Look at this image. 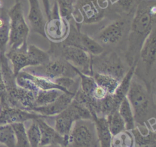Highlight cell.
Segmentation results:
<instances>
[{
    "mask_svg": "<svg viewBox=\"0 0 156 147\" xmlns=\"http://www.w3.org/2000/svg\"><path fill=\"white\" fill-rule=\"evenodd\" d=\"M111 147H134V139L130 131L124 130L112 135Z\"/></svg>",
    "mask_w": 156,
    "mask_h": 147,
    "instance_id": "83f0119b",
    "label": "cell"
},
{
    "mask_svg": "<svg viewBox=\"0 0 156 147\" xmlns=\"http://www.w3.org/2000/svg\"><path fill=\"white\" fill-rule=\"evenodd\" d=\"M58 89L39 91L35 96V107L44 106L54 101L62 94Z\"/></svg>",
    "mask_w": 156,
    "mask_h": 147,
    "instance_id": "4316f807",
    "label": "cell"
},
{
    "mask_svg": "<svg viewBox=\"0 0 156 147\" xmlns=\"http://www.w3.org/2000/svg\"><path fill=\"white\" fill-rule=\"evenodd\" d=\"M91 60L93 72L110 75L121 81L127 72L121 58L113 50L104 51L96 56L91 55Z\"/></svg>",
    "mask_w": 156,
    "mask_h": 147,
    "instance_id": "8992f818",
    "label": "cell"
},
{
    "mask_svg": "<svg viewBox=\"0 0 156 147\" xmlns=\"http://www.w3.org/2000/svg\"><path fill=\"white\" fill-rule=\"evenodd\" d=\"M92 120H79L74 122L68 135V146L93 147L97 137Z\"/></svg>",
    "mask_w": 156,
    "mask_h": 147,
    "instance_id": "ba28073f",
    "label": "cell"
},
{
    "mask_svg": "<svg viewBox=\"0 0 156 147\" xmlns=\"http://www.w3.org/2000/svg\"><path fill=\"white\" fill-rule=\"evenodd\" d=\"M92 76L97 85L102 87L108 94H113L115 92L120 81L110 75L97 72H93Z\"/></svg>",
    "mask_w": 156,
    "mask_h": 147,
    "instance_id": "d4e9b609",
    "label": "cell"
},
{
    "mask_svg": "<svg viewBox=\"0 0 156 147\" xmlns=\"http://www.w3.org/2000/svg\"><path fill=\"white\" fill-rule=\"evenodd\" d=\"M27 44L15 48L9 49L5 53L11 64L13 74L16 77L24 69L30 67V64L27 54Z\"/></svg>",
    "mask_w": 156,
    "mask_h": 147,
    "instance_id": "ac0fdd59",
    "label": "cell"
},
{
    "mask_svg": "<svg viewBox=\"0 0 156 147\" xmlns=\"http://www.w3.org/2000/svg\"><path fill=\"white\" fill-rule=\"evenodd\" d=\"M155 0H140L132 21L126 58L130 66L138 63L142 46L155 27Z\"/></svg>",
    "mask_w": 156,
    "mask_h": 147,
    "instance_id": "6da1fadb",
    "label": "cell"
},
{
    "mask_svg": "<svg viewBox=\"0 0 156 147\" xmlns=\"http://www.w3.org/2000/svg\"><path fill=\"white\" fill-rule=\"evenodd\" d=\"M80 80L79 88L86 94L91 97L93 91L97 86L95 80L92 75L82 73L78 69L74 67Z\"/></svg>",
    "mask_w": 156,
    "mask_h": 147,
    "instance_id": "f1b7e54d",
    "label": "cell"
},
{
    "mask_svg": "<svg viewBox=\"0 0 156 147\" xmlns=\"http://www.w3.org/2000/svg\"><path fill=\"white\" fill-rule=\"evenodd\" d=\"M136 64L137 63H134L130 66L129 70H127L126 74L119 81V85L116 91L113 94L115 97L120 102H121L122 100L127 96L131 81L135 75Z\"/></svg>",
    "mask_w": 156,
    "mask_h": 147,
    "instance_id": "603a6c76",
    "label": "cell"
},
{
    "mask_svg": "<svg viewBox=\"0 0 156 147\" xmlns=\"http://www.w3.org/2000/svg\"><path fill=\"white\" fill-rule=\"evenodd\" d=\"M109 130L112 135L126 130L125 123L118 111L106 117Z\"/></svg>",
    "mask_w": 156,
    "mask_h": 147,
    "instance_id": "4dcf8cb0",
    "label": "cell"
},
{
    "mask_svg": "<svg viewBox=\"0 0 156 147\" xmlns=\"http://www.w3.org/2000/svg\"><path fill=\"white\" fill-rule=\"evenodd\" d=\"M29 72L52 80L62 77L75 78L77 76L74 66L62 58L51 59L44 65L35 66V69Z\"/></svg>",
    "mask_w": 156,
    "mask_h": 147,
    "instance_id": "9c48e42d",
    "label": "cell"
},
{
    "mask_svg": "<svg viewBox=\"0 0 156 147\" xmlns=\"http://www.w3.org/2000/svg\"><path fill=\"white\" fill-rule=\"evenodd\" d=\"M43 118L36 119L41 133L40 147H44L51 145H58L63 147H67L68 146V137L60 134Z\"/></svg>",
    "mask_w": 156,
    "mask_h": 147,
    "instance_id": "2e32d148",
    "label": "cell"
},
{
    "mask_svg": "<svg viewBox=\"0 0 156 147\" xmlns=\"http://www.w3.org/2000/svg\"><path fill=\"white\" fill-rule=\"evenodd\" d=\"M29 10L27 19L33 32L37 33L45 38L44 25L43 17L40 2L38 0H28Z\"/></svg>",
    "mask_w": 156,
    "mask_h": 147,
    "instance_id": "d6986e66",
    "label": "cell"
},
{
    "mask_svg": "<svg viewBox=\"0 0 156 147\" xmlns=\"http://www.w3.org/2000/svg\"><path fill=\"white\" fill-rule=\"evenodd\" d=\"M108 6L107 0H73V19L79 29L82 24H94L102 20Z\"/></svg>",
    "mask_w": 156,
    "mask_h": 147,
    "instance_id": "3957f363",
    "label": "cell"
},
{
    "mask_svg": "<svg viewBox=\"0 0 156 147\" xmlns=\"http://www.w3.org/2000/svg\"><path fill=\"white\" fill-rule=\"evenodd\" d=\"M45 117L32 111H29L10 106H1L0 111V125H12L24 123L29 120H36Z\"/></svg>",
    "mask_w": 156,
    "mask_h": 147,
    "instance_id": "7c38bea8",
    "label": "cell"
},
{
    "mask_svg": "<svg viewBox=\"0 0 156 147\" xmlns=\"http://www.w3.org/2000/svg\"><path fill=\"white\" fill-rule=\"evenodd\" d=\"M0 147H6L5 146H4V145H2V144H1L0 143Z\"/></svg>",
    "mask_w": 156,
    "mask_h": 147,
    "instance_id": "ab89813d",
    "label": "cell"
},
{
    "mask_svg": "<svg viewBox=\"0 0 156 147\" xmlns=\"http://www.w3.org/2000/svg\"><path fill=\"white\" fill-rule=\"evenodd\" d=\"M10 21L8 10L2 8L0 11V53L5 52L9 39Z\"/></svg>",
    "mask_w": 156,
    "mask_h": 147,
    "instance_id": "cb8c5ba5",
    "label": "cell"
},
{
    "mask_svg": "<svg viewBox=\"0 0 156 147\" xmlns=\"http://www.w3.org/2000/svg\"><path fill=\"white\" fill-rule=\"evenodd\" d=\"M1 101H0V111H1Z\"/></svg>",
    "mask_w": 156,
    "mask_h": 147,
    "instance_id": "b9f144b4",
    "label": "cell"
},
{
    "mask_svg": "<svg viewBox=\"0 0 156 147\" xmlns=\"http://www.w3.org/2000/svg\"><path fill=\"white\" fill-rule=\"evenodd\" d=\"M42 2L43 4V5H44L45 13L48 19H49V18H50L51 14V9L50 7L49 0H42Z\"/></svg>",
    "mask_w": 156,
    "mask_h": 147,
    "instance_id": "74e56055",
    "label": "cell"
},
{
    "mask_svg": "<svg viewBox=\"0 0 156 147\" xmlns=\"http://www.w3.org/2000/svg\"><path fill=\"white\" fill-rule=\"evenodd\" d=\"M60 17L68 22L73 19V0H55Z\"/></svg>",
    "mask_w": 156,
    "mask_h": 147,
    "instance_id": "e575fe53",
    "label": "cell"
},
{
    "mask_svg": "<svg viewBox=\"0 0 156 147\" xmlns=\"http://www.w3.org/2000/svg\"><path fill=\"white\" fill-rule=\"evenodd\" d=\"M15 135V147H30L24 123L12 125Z\"/></svg>",
    "mask_w": 156,
    "mask_h": 147,
    "instance_id": "1f68e13d",
    "label": "cell"
},
{
    "mask_svg": "<svg viewBox=\"0 0 156 147\" xmlns=\"http://www.w3.org/2000/svg\"><path fill=\"white\" fill-rule=\"evenodd\" d=\"M27 136L30 147H40L41 133L36 120H33L31 125L26 129Z\"/></svg>",
    "mask_w": 156,
    "mask_h": 147,
    "instance_id": "836d02e7",
    "label": "cell"
},
{
    "mask_svg": "<svg viewBox=\"0 0 156 147\" xmlns=\"http://www.w3.org/2000/svg\"><path fill=\"white\" fill-rule=\"evenodd\" d=\"M62 43L79 47L93 56L98 55L104 51L101 44L88 35L82 33L80 29L73 25H70L69 34Z\"/></svg>",
    "mask_w": 156,
    "mask_h": 147,
    "instance_id": "8fae6325",
    "label": "cell"
},
{
    "mask_svg": "<svg viewBox=\"0 0 156 147\" xmlns=\"http://www.w3.org/2000/svg\"><path fill=\"white\" fill-rule=\"evenodd\" d=\"M79 120H92L90 111L74 98L69 106L55 116L54 129L62 135L68 137L73 124Z\"/></svg>",
    "mask_w": 156,
    "mask_h": 147,
    "instance_id": "5b68a950",
    "label": "cell"
},
{
    "mask_svg": "<svg viewBox=\"0 0 156 147\" xmlns=\"http://www.w3.org/2000/svg\"><path fill=\"white\" fill-rule=\"evenodd\" d=\"M107 94V92L102 87L97 85L93 91L91 97L96 100H99L104 98Z\"/></svg>",
    "mask_w": 156,
    "mask_h": 147,
    "instance_id": "8d00e7d4",
    "label": "cell"
},
{
    "mask_svg": "<svg viewBox=\"0 0 156 147\" xmlns=\"http://www.w3.org/2000/svg\"><path fill=\"white\" fill-rule=\"evenodd\" d=\"M44 147H63V146L58 145H49V146H44Z\"/></svg>",
    "mask_w": 156,
    "mask_h": 147,
    "instance_id": "f35d334b",
    "label": "cell"
},
{
    "mask_svg": "<svg viewBox=\"0 0 156 147\" xmlns=\"http://www.w3.org/2000/svg\"><path fill=\"white\" fill-rule=\"evenodd\" d=\"M27 54L30 67L42 66L51 60L49 53L33 44L27 45Z\"/></svg>",
    "mask_w": 156,
    "mask_h": 147,
    "instance_id": "7402d4cb",
    "label": "cell"
},
{
    "mask_svg": "<svg viewBox=\"0 0 156 147\" xmlns=\"http://www.w3.org/2000/svg\"><path fill=\"white\" fill-rule=\"evenodd\" d=\"M7 105L31 111L35 107V94L26 89L18 86L7 91Z\"/></svg>",
    "mask_w": 156,
    "mask_h": 147,
    "instance_id": "4fadbf2b",
    "label": "cell"
},
{
    "mask_svg": "<svg viewBox=\"0 0 156 147\" xmlns=\"http://www.w3.org/2000/svg\"><path fill=\"white\" fill-rule=\"evenodd\" d=\"M8 15L10 21L9 49H15L27 44L30 30L24 18L21 2L15 3L8 10Z\"/></svg>",
    "mask_w": 156,
    "mask_h": 147,
    "instance_id": "277c9868",
    "label": "cell"
},
{
    "mask_svg": "<svg viewBox=\"0 0 156 147\" xmlns=\"http://www.w3.org/2000/svg\"><path fill=\"white\" fill-rule=\"evenodd\" d=\"M74 95L63 92L51 104L40 107H34L31 111L40 114L45 117L56 116L64 111L71 103Z\"/></svg>",
    "mask_w": 156,
    "mask_h": 147,
    "instance_id": "e0dca14e",
    "label": "cell"
},
{
    "mask_svg": "<svg viewBox=\"0 0 156 147\" xmlns=\"http://www.w3.org/2000/svg\"><path fill=\"white\" fill-rule=\"evenodd\" d=\"M1 9H0V11H1Z\"/></svg>",
    "mask_w": 156,
    "mask_h": 147,
    "instance_id": "7bdbcfd3",
    "label": "cell"
},
{
    "mask_svg": "<svg viewBox=\"0 0 156 147\" xmlns=\"http://www.w3.org/2000/svg\"><path fill=\"white\" fill-rule=\"evenodd\" d=\"M15 3H16V2H19L20 0H15Z\"/></svg>",
    "mask_w": 156,
    "mask_h": 147,
    "instance_id": "60d3db41",
    "label": "cell"
},
{
    "mask_svg": "<svg viewBox=\"0 0 156 147\" xmlns=\"http://www.w3.org/2000/svg\"><path fill=\"white\" fill-rule=\"evenodd\" d=\"M94 122L96 136L101 147H111L112 135L109 130L106 117L94 115L92 117Z\"/></svg>",
    "mask_w": 156,
    "mask_h": 147,
    "instance_id": "ffe728a7",
    "label": "cell"
},
{
    "mask_svg": "<svg viewBox=\"0 0 156 147\" xmlns=\"http://www.w3.org/2000/svg\"><path fill=\"white\" fill-rule=\"evenodd\" d=\"M69 29V22L60 16L57 5L55 2L54 7L51 9V17L45 22V38L49 39L52 43H61L68 36Z\"/></svg>",
    "mask_w": 156,
    "mask_h": 147,
    "instance_id": "30bf717a",
    "label": "cell"
},
{
    "mask_svg": "<svg viewBox=\"0 0 156 147\" xmlns=\"http://www.w3.org/2000/svg\"><path fill=\"white\" fill-rule=\"evenodd\" d=\"M126 97L132 109L135 123L146 127V123L154 110V103L150 91L133 76Z\"/></svg>",
    "mask_w": 156,
    "mask_h": 147,
    "instance_id": "7a4b0ae2",
    "label": "cell"
},
{
    "mask_svg": "<svg viewBox=\"0 0 156 147\" xmlns=\"http://www.w3.org/2000/svg\"><path fill=\"white\" fill-rule=\"evenodd\" d=\"M52 53L59 52L61 58L65 60L82 73L92 75L91 55L82 49L63 43H52Z\"/></svg>",
    "mask_w": 156,
    "mask_h": 147,
    "instance_id": "52a82bcc",
    "label": "cell"
},
{
    "mask_svg": "<svg viewBox=\"0 0 156 147\" xmlns=\"http://www.w3.org/2000/svg\"><path fill=\"white\" fill-rule=\"evenodd\" d=\"M134 139V147H156L155 131L147 128V131H141L140 128L135 126L130 130Z\"/></svg>",
    "mask_w": 156,
    "mask_h": 147,
    "instance_id": "44dd1931",
    "label": "cell"
},
{
    "mask_svg": "<svg viewBox=\"0 0 156 147\" xmlns=\"http://www.w3.org/2000/svg\"><path fill=\"white\" fill-rule=\"evenodd\" d=\"M57 84L64 89L68 94L75 95L80 87L79 81L74 78L68 77H62L53 80Z\"/></svg>",
    "mask_w": 156,
    "mask_h": 147,
    "instance_id": "d6a6232c",
    "label": "cell"
},
{
    "mask_svg": "<svg viewBox=\"0 0 156 147\" xmlns=\"http://www.w3.org/2000/svg\"><path fill=\"white\" fill-rule=\"evenodd\" d=\"M126 22L123 19H118L107 26L98 35L100 44L112 45L118 43L123 37Z\"/></svg>",
    "mask_w": 156,
    "mask_h": 147,
    "instance_id": "9a60e30c",
    "label": "cell"
},
{
    "mask_svg": "<svg viewBox=\"0 0 156 147\" xmlns=\"http://www.w3.org/2000/svg\"><path fill=\"white\" fill-rule=\"evenodd\" d=\"M156 53L155 27L144 42L140 52L138 61L143 64L145 75H150L155 70Z\"/></svg>",
    "mask_w": 156,
    "mask_h": 147,
    "instance_id": "5bb4252c",
    "label": "cell"
},
{
    "mask_svg": "<svg viewBox=\"0 0 156 147\" xmlns=\"http://www.w3.org/2000/svg\"><path fill=\"white\" fill-rule=\"evenodd\" d=\"M118 111L122 118L126 126V130L130 131L135 126V121L132 109L127 97H125L121 101Z\"/></svg>",
    "mask_w": 156,
    "mask_h": 147,
    "instance_id": "484cf974",
    "label": "cell"
},
{
    "mask_svg": "<svg viewBox=\"0 0 156 147\" xmlns=\"http://www.w3.org/2000/svg\"><path fill=\"white\" fill-rule=\"evenodd\" d=\"M118 4L126 12L131 11L135 6L138 4V0H119Z\"/></svg>",
    "mask_w": 156,
    "mask_h": 147,
    "instance_id": "d590c367",
    "label": "cell"
},
{
    "mask_svg": "<svg viewBox=\"0 0 156 147\" xmlns=\"http://www.w3.org/2000/svg\"><path fill=\"white\" fill-rule=\"evenodd\" d=\"M0 143L6 147H15V135L12 125H0Z\"/></svg>",
    "mask_w": 156,
    "mask_h": 147,
    "instance_id": "f546056e",
    "label": "cell"
}]
</instances>
